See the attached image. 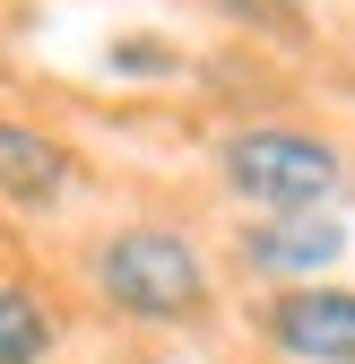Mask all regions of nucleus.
I'll return each mask as SVG.
<instances>
[{
  "instance_id": "f257e3e1",
  "label": "nucleus",
  "mask_w": 355,
  "mask_h": 364,
  "mask_svg": "<svg viewBox=\"0 0 355 364\" xmlns=\"http://www.w3.org/2000/svg\"><path fill=\"white\" fill-rule=\"evenodd\" d=\"M78 278L130 330H200L217 312V295H226L208 243L182 217H121V225H104V235H87Z\"/></svg>"
},
{
  "instance_id": "f03ea898",
  "label": "nucleus",
  "mask_w": 355,
  "mask_h": 364,
  "mask_svg": "<svg viewBox=\"0 0 355 364\" xmlns=\"http://www.w3.org/2000/svg\"><path fill=\"white\" fill-rule=\"evenodd\" d=\"M217 182L243 217H295V208H338L355 191V156L321 122H234L208 148Z\"/></svg>"
},
{
  "instance_id": "7ed1b4c3",
  "label": "nucleus",
  "mask_w": 355,
  "mask_h": 364,
  "mask_svg": "<svg viewBox=\"0 0 355 364\" xmlns=\"http://www.w3.org/2000/svg\"><path fill=\"white\" fill-rule=\"evenodd\" d=\"M243 321L269 347V364H355V287H338V278L269 287Z\"/></svg>"
},
{
  "instance_id": "20e7f679",
  "label": "nucleus",
  "mask_w": 355,
  "mask_h": 364,
  "mask_svg": "<svg viewBox=\"0 0 355 364\" xmlns=\"http://www.w3.org/2000/svg\"><path fill=\"white\" fill-rule=\"evenodd\" d=\"M355 252L338 208H295V217H243L234 225V269L260 287H312Z\"/></svg>"
},
{
  "instance_id": "39448f33",
  "label": "nucleus",
  "mask_w": 355,
  "mask_h": 364,
  "mask_svg": "<svg viewBox=\"0 0 355 364\" xmlns=\"http://www.w3.org/2000/svg\"><path fill=\"white\" fill-rule=\"evenodd\" d=\"M78 182H87V165L61 130H43L26 113H0V208L9 217H53Z\"/></svg>"
},
{
  "instance_id": "423d86ee",
  "label": "nucleus",
  "mask_w": 355,
  "mask_h": 364,
  "mask_svg": "<svg viewBox=\"0 0 355 364\" xmlns=\"http://www.w3.org/2000/svg\"><path fill=\"white\" fill-rule=\"evenodd\" d=\"M53 347H61L53 304H43L26 278L0 269V364H53Z\"/></svg>"
},
{
  "instance_id": "0eeeda50",
  "label": "nucleus",
  "mask_w": 355,
  "mask_h": 364,
  "mask_svg": "<svg viewBox=\"0 0 355 364\" xmlns=\"http://www.w3.org/2000/svg\"><path fill=\"white\" fill-rule=\"evenodd\" d=\"M200 9L260 43H312V0H200Z\"/></svg>"
},
{
  "instance_id": "6e6552de",
  "label": "nucleus",
  "mask_w": 355,
  "mask_h": 364,
  "mask_svg": "<svg viewBox=\"0 0 355 364\" xmlns=\"http://www.w3.org/2000/svg\"><path fill=\"white\" fill-rule=\"evenodd\" d=\"M0 70H9V61H0Z\"/></svg>"
}]
</instances>
